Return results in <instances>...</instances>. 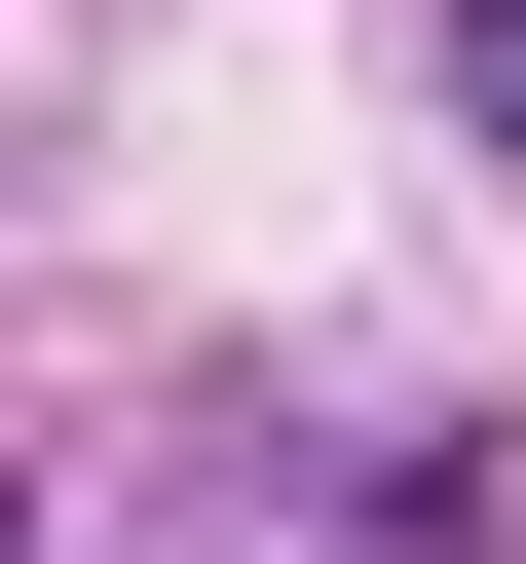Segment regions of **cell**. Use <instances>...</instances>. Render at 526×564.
<instances>
[{"mask_svg": "<svg viewBox=\"0 0 526 564\" xmlns=\"http://www.w3.org/2000/svg\"><path fill=\"white\" fill-rule=\"evenodd\" d=\"M451 151H489V188H526V0H451Z\"/></svg>", "mask_w": 526, "mask_h": 564, "instance_id": "6da1fadb", "label": "cell"}]
</instances>
